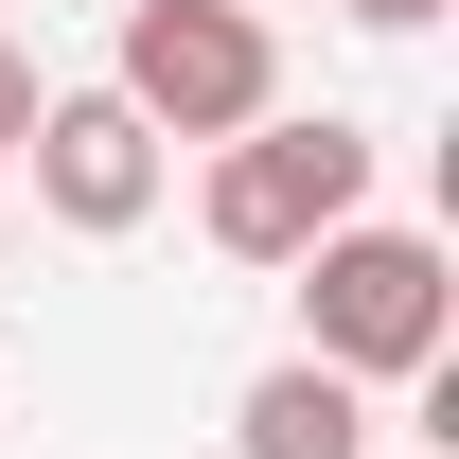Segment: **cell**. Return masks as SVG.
<instances>
[{"mask_svg":"<svg viewBox=\"0 0 459 459\" xmlns=\"http://www.w3.org/2000/svg\"><path fill=\"white\" fill-rule=\"evenodd\" d=\"M353 36H424V18H442V0H336Z\"/></svg>","mask_w":459,"mask_h":459,"instance_id":"cell-7","label":"cell"},{"mask_svg":"<svg viewBox=\"0 0 459 459\" xmlns=\"http://www.w3.org/2000/svg\"><path fill=\"white\" fill-rule=\"evenodd\" d=\"M230 442H247V459H371V389L318 371V353H283L265 389L230 406Z\"/></svg>","mask_w":459,"mask_h":459,"instance_id":"cell-5","label":"cell"},{"mask_svg":"<svg viewBox=\"0 0 459 459\" xmlns=\"http://www.w3.org/2000/svg\"><path fill=\"white\" fill-rule=\"evenodd\" d=\"M36 107H54V71H36V54H18V36H0V160L36 142Z\"/></svg>","mask_w":459,"mask_h":459,"instance_id":"cell-6","label":"cell"},{"mask_svg":"<svg viewBox=\"0 0 459 459\" xmlns=\"http://www.w3.org/2000/svg\"><path fill=\"white\" fill-rule=\"evenodd\" d=\"M0 265H18V230H0Z\"/></svg>","mask_w":459,"mask_h":459,"instance_id":"cell-8","label":"cell"},{"mask_svg":"<svg viewBox=\"0 0 459 459\" xmlns=\"http://www.w3.org/2000/svg\"><path fill=\"white\" fill-rule=\"evenodd\" d=\"M195 212H212L230 265H300L336 212H371V124H336V107H318V124H283V107H265V124H230Z\"/></svg>","mask_w":459,"mask_h":459,"instance_id":"cell-3","label":"cell"},{"mask_svg":"<svg viewBox=\"0 0 459 459\" xmlns=\"http://www.w3.org/2000/svg\"><path fill=\"white\" fill-rule=\"evenodd\" d=\"M107 89L160 124V142H230V124L283 107V36H265V0H124Z\"/></svg>","mask_w":459,"mask_h":459,"instance_id":"cell-2","label":"cell"},{"mask_svg":"<svg viewBox=\"0 0 459 459\" xmlns=\"http://www.w3.org/2000/svg\"><path fill=\"white\" fill-rule=\"evenodd\" d=\"M18 160H36V212H54V230H89V247H124V230L177 195V142L124 107V89H54Z\"/></svg>","mask_w":459,"mask_h":459,"instance_id":"cell-4","label":"cell"},{"mask_svg":"<svg viewBox=\"0 0 459 459\" xmlns=\"http://www.w3.org/2000/svg\"><path fill=\"white\" fill-rule=\"evenodd\" d=\"M283 283H300V353H318V371H353V389H424V371H442V336H459L442 230H389V212H336Z\"/></svg>","mask_w":459,"mask_h":459,"instance_id":"cell-1","label":"cell"}]
</instances>
